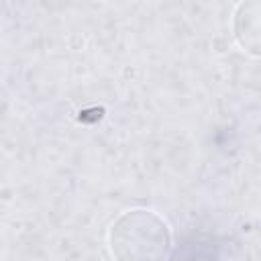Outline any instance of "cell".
<instances>
[{
    "label": "cell",
    "instance_id": "6da1fadb",
    "mask_svg": "<svg viewBox=\"0 0 261 261\" xmlns=\"http://www.w3.org/2000/svg\"><path fill=\"white\" fill-rule=\"evenodd\" d=\"M108 247L114 259H163L171 251V228L157 212L133 208L122 212L108 228Z\"/></svg>",
    "mask_w": 261,
    "mask_h": 261
},
{
    "label": "cell",
    "instance_id": "7a4b0ae2",
    "mask_svg": "<svg viewBox=\"0 0 261 261\" xmlns=\"http://www.w3.org/2000/svg\"><path fill=\"white\" fill-rule=\"evenodd\" d=\"M261 0H241L232 14V37L239 49L257 59L261 53Z\"/></svg>",
    "mask_w": 261,
    "mask_h": 261
}]
</instances>
